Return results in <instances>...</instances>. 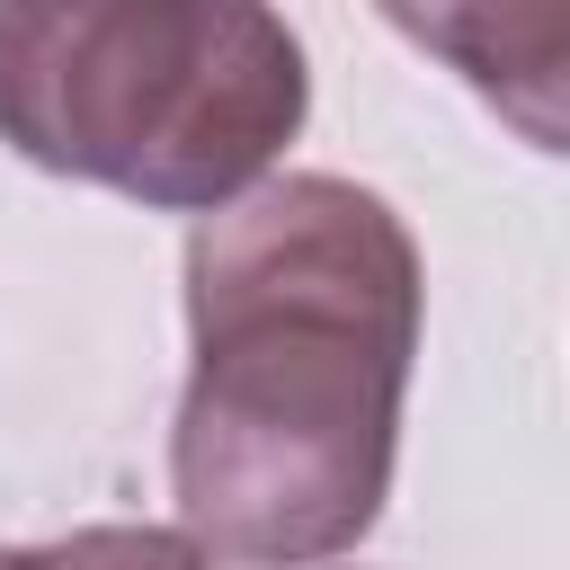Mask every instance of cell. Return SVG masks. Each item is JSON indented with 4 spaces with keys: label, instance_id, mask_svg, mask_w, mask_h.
<instances>
[{
    "label": "cell",
    "instance_id": "1",
    "mask_svg": "<svg viewBox=\"0 0 570 570\" xmlns=\"http://www.w3.org/2000/svg\"><path fill=\"white\" fill-rule=\"evenodd\" d=\"M419 303L410 223L330 169L240 187L187 232L196 374L169 428V490L214 561L312 570L374 534Z\"/></svg>",
    "mask_w": 570,
    "mask_h": 570
},
{
    "label": "cell",
    "instance_id": "2",
    "mask_svg": "<svg viewBox=\"0 0 570 570\" xmlns=\"http://www.w3.org/2000/svg\"><path fill=\"white\" fill-rule=\"evenodd\" d=\"M312 71L267 0H0V142L160 214H214L303 134Z\"/></svg>",
    "mask_w": 570,
    "mask_h": 570
},
{
    "label": "cell",
    "instance_id": "3",
    "mask_svg": "<svg viewBox=\"0 0 570 570\" xmlns=\"http://www.w3.org/2000/svg\"><path fill=\"white\" fill-rule=\"evenodd\" d=\"M410 45L463 71L534 151L570 134V0H374Z\"/></svg>",
    "mask_w": 570,
    "mask_h": 570
},
{
    "label": "cell",
    "instance_id": "4",
    "mask_svg": "<svg viewBox=\"0 0 570 570\" xmlns=\"http://www.w3.org/2000/svg\"><path fill=\"white\" fill-rule=\"evenodd\" d=\"M9 570H214V552L169 525H80L53 543H9Z\"/></svg>",
    "mask_w": 570,
    "mask_h": 570
},
{
    "label": "cell",
    "instance_id": "5",
    "mask_svg": "<svg viewBox=\"0 0 570 570\" xmlns=\"http://www.w3.org/2000/svg\"><path fill=\"white\" fill-rule=\"evenodd\" d=\"M0 570H9V543H0Z\"/></svg>",
    "mask_w": 570,
    "mask_h": 570
}]
</instances>
